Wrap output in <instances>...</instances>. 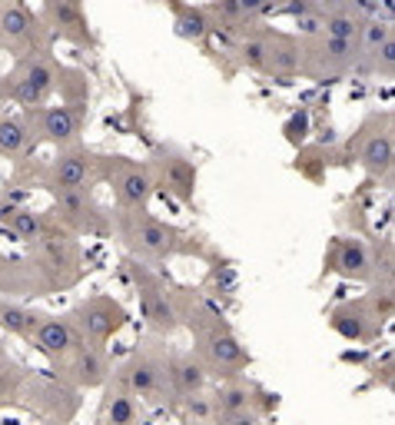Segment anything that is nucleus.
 I'll list each match as a JSON object with an SVG mask.
<instances>
[{"instance_id": "nucleus-1", "label": "nucleus", "mask_w": 395, "mask_h": 425, "mask_svg": "<svg viewBox=\"0 0 395 425\" xmlns=\"http://www.w3.org/2000/svg\"><path fill=\"white\" fill-rule=\"evenodd\" d=\"M50 87H53V70H50L47 63H31V67L24 70V76L17 80V100H24V103H40Z\"/></svg>"}, {"instance_id": "nucleus-2", "label": "nucleus", "mask_w": 395, "mask_h": 425, "mask_svg": "<svg viewBox=\"0 0 395 425\" xmlns=\"http://www.w3.org/2000/svg\"><path fill=\"white\" fill-rule=\"evenodd\" d=\"M133 243L150 253V256H163L169 246H173V229H167L163 223L156 219H140L137 229H133Z\"/></svg>"}, {"instance_id": "nucleus-3", "label": "nucleus", "mask_w": 395, "mask_h": 425, "mask_svg": "<svg viewBox=\"0 0 395 425\" xmlns=\"http://www.w3.org/2000/svg\"><path fill=\"white\" fill-rule=\"evenodd\" d=\"M140 292H143V316L150 319L153 329H163V333L176 329V316H173V309H169L167 296L153 286H143Z\"/></svg>"}, {"instance_id": "nucleus-4", "label": "nucleus", "mask_w": 395, "mask_h": 425, "mask_svg": "<svg viewBox=\"0 0 395 425\" xmlns=\"http://www.w3.org/2000/svg\"><path fill=\"white\" fill-rule=\"evenodd\" d=\"M37 346L50 356H57V352H67L74 346V329L60 322V319H47L37 326Z\"/></svg>"}, {"instance_id": "nucleus-5", "label": "nucleus", "mask_w": 395, "mask_h": 425, "mask_svg": "<svg viewBox=\"0 0 395 425\" xmlns=\"http://www.w3.org/2000/svg\"><path fill=\"white\" fill-rule=\"evenodd\" d=\"M120 322H123V312L117 309V306L96 303V306L87 309V316H83V329H87L90 335H96V339H103V335H110Z\"/></svg>"}, {"instance_id": "nucleus-6", "label": "nucleus", "mask_w": 395, "mask_h": 425, "mask_svg": "<svg viewBox=\"0 0 395 425\" xmlns=\"http://www.w3.org/2000/svg\"><path fill=\"white\" fill-rule=\"evenodd\" d=\"M362 163L369 173H389V167H392V140L389 137H372L365 140L362 147Z\"/></svg>"}, {"instance_id": "nucleus-7", "label": "nucleus", "mask_w": 395, "mask_h": 425, "mask_svg": "<svg viewBox=\"0 0 395 425\" xmlns=\"http://www.w3.org/2000/svg\"><path fill=\"white\" fill-rule=\"evenodd\" d=\"M44 133L50 140H70L76 133V113L70 106H53L44 113Z\"/></svg>"}, {"instance_id": "nucleus-8", "label": "nucleus", "mask_w": 395, "mask_h": 425, "mask_svg": "<svg viewBox=\"0 0 395 425\" xmlns=\"http://www.w3.org/2000/svg\"><path fill=\"white\" fill-rule=\"evenodd\" d=\"M83 180H87V160L80 153H70L57 163V183H60L63 193H76L83 186Z\"/></svg>"}, {"instance_id": "nucleus-9", "label": "nucleus", "mask_w": 395, "mask_h": 425, "mask_svg": "<svg viewBox=\"0 0 395 425\" xmlns=\"http://www.w3.org/2000/svg\"><path fill=\"white\" fill-rule=\"evenodd\" d=\"M335 266H339V273H346V276H365V273H369V256H365V246L355 243V240H346V243L339 246Z\"/></svg>"}, {"instance_id": "nucleus-10", "label": "nucleus", "mask_w": 395, "mask_h": 425, "mask_svg": "<svg viewBox=\"0 0 395 425\" xmlns=\"http://www.w3.org/2000/svg\"><path fill=\"white\" fill-rule=\"evenodd\" d=\"M103 376H107V365L100 359V352L83 349L76 356V382H83V385H100Z\"/></svg>"}, {"instance_id": "nucleus-11", "label": "nucleus", "mask_w": 395, "mask_h": 425, "mask_svg": "<svg viewBox=\"0 0 395 425\" xmlns=\"http://www.w3.org/2000/svg\"><path fill=\"white\" fill-rule=\"evenodd\" d=\"M326 37H333V40H346V44H355L359 40V27H362V20H355L352 14H333L326 17Z\"/></svg>"}, {"instance_id": "nucleus-12", "label": "nucleus", "mask_w": 395, "mask_h": 425, "mask_svg": "<svg viewBox=\"0 0 395 425\" xmlns=\"http://www.w3.org/2000/svg\"><path fill=\"white\" fill-rule=\"evenodd\" d=\"M31 14L24 10V7H3L0 10V31L7 33L10 40H24L27 33H31Z\"/></svg>"}, {"instance_id": "nucleus-13", "label": "nucleus", "mask_w": 395, "mask_h": 425, "mask_svg": "<svg viewBox=\"0 0 395 425\" xmlns=\"http://www.w3.org/2000/svg\"><path fill=\"white\" fill-rule=\"evenodd\" d=\"M120 197H123V203H130V206H143L146 197H150V180H146L140 169H130L120 180Z\"/></svg>"}, {"instance_id": "nucleus-14", "label": "nucleus", "mask_w": 395, "mask_h": 425, "mask_svg": "<svg viewBox=\"0 0 395 425\" xmlns=\"http://www.w3.org/2000/svg\"><path fill=\"white\" fill-rule=\"evenodd\" d=\"M210 356H213L219 365H239L246 359L243 346H239L233 335H213V339H210Z\"/></svg>"}, {"instance_id": "nucleus-15", "label": "nucleus", "mask_w": 395, "mask_h": 425, "mask_svg": "<svg viewBox=\"0 0 395 425\" xmlns=\"http://www.w3.org/2000/svg\"><path fill=\"white\" fill-rule=\"evenodd\" d=\"M0 326L10 329V333H33L40 322L33 312L20 309V306H0Z\"/></svg>"}, {"instance_id": "nucleus-16", "label": "nucleus", "mask_w": 395, "mask_h": 425, "mask_svg": "<svg viewBox=\"0 0 395 425\" xmlns=\"http://www.w3.org/2000/svg\"><path fill=\"white\" fill-rule=\"evenodd\" d=\"M173 382H176V389H180L183 395H193L199 392V385H203V372H199L196 362H176L173 365Z\"/></svg>"}, {"instance_id": "nucleus-17", "label": "nucleus", "mask_w": 395, "mask_h": 425, "mask_svg": "<svg viewBox=\"0 0 395 425\" xmlns=\"http://www.w3.org/2000/svg\"><path fill=\"white\" fill-rule=\"evenodd\" d=\"M359 40H362V47L369 50V53H376L379 47H385L389 40H392V31H389L385 20H369V24L359 27Z\"/></svg>"}, {"instance_id": "nucleus-18", "label": "nucleus", "mask_w": 395, "mask_h": 425, "mask_svg": "<svg viewBox=\"0 0 395 425\" xmlns=\"http://www.w3.org/2000/svg\"><path fill=\"white\" fill-rule=\"evenodd\" d=\"M27 143V130L20 120H0V153H20Z\"/></svg>"}, {"instance_id": "nucleus-19", "label": "nucleus", "mask_w": 395, "mask_h": 425, "mask_svg": "<svg viewBox=\"0 0 395 425\" xmlns=\"http://www.w3.org/2000/svg\"><path fill=\"white\" fill-rule=\"evenodd\" d=\"M126 379H130V385H133L137 392H153V389H156V379H160V372H156V365L153 362H137V365H130Z\"/></svg>"}, {"instance_id": "nucleus-20", "label": "nucleus", "mask_w": 395, "mask_h": 425, "mask_svg": "<svg viewBox=\"0 0 395 425\" xmlns=\"http://www.w3.org/2000/svg\"><path fill=\"white\" fill-rule=\"evenodd\" d=\"M319 53L322 57H329V60H335V63H346V60L355 57V44H346V40H333V37H326Z\"/></svg>"}, {"instance_id": "nucleus-21", "label": "nucleus", "mask_w": 395, "mask_h": 425, "mask_svg": "<svg viewBox=\"0 0 395 425\" xmlns=\"http://www.w3.org/2000/svg\"><path fill=\"white\" fill-rule=\"evenodd\" d=\"M10 226H14L17 236H24V240H33V236L40 233V219H37L33 212H27V210H17L14 216H10Z\"/></svg>"}, {"instance_id": "nucleus-22", "label": "nucleus", "mask_w": 395, "mask_h": 425, "mask_svg": "<svg viewBox=\"0 0 395 425\" xmlns=\"http://www.w3.org/2000/svg\"><path fill=\"white\" fill-rule=\"evenodd\" d=\"M180 33L183 37H203L206 33V20L199 14H193V10H180Z\"/></svg>"}, {"instance_id": "nucleus-23", "label": "nucleus", "mask_w": 395, "mask_h": 425, "mask_svg": "<svg viewBox=\"0 0 395 425\" xmlns=\"http://www.w3.org/2000/svg\"><path fill=\"white\" fill-rule=\"evenodd\" d=\"M110 422L113 425H130L133 422V406H130V399L117 395V399L110 402Z\"/></svg>"}, {"instance_id": "nucleus-24", "label": "nucleus", "mask_w": 395, "mask_h": 425, "mask_svg": "<svg viewBox=\"0 0 395 425\" xmlns=\"http://www.w3.org/2000/svg\"><path fill=\"white\" fill-rule=\"evenodd\" d=\"M243 60L249 63V67H262V70H266V44H262V40H246Z\"/></svg>"}, {"instance_id": "nucleus-25", "label": "nucleus", "mask_w": 395, "mask_h": 425, "mask_svg": "<svg viewBox=\"0 0 395 425\" xmlns=\"http://www.w3.org/2000/svg\"><path fill=\"white\" fill-rule=\"evenodd\" d=\"M53 17H57L60 24H67L70 31H80V27H83V17H80V10H76V7H70V3L53 7Z\"/></svg>"}, {"instance_id": "nucleus-26", "label": "nucleus", "mask_w": 395, "mask_h": 425, "mask_svg": "<svg viewBox=\"0 0 395 425\" xmlns=\"http://www.w3.org/2000/svg\"><path fill=\"white\" fill-rule=\"evenodd\" d=\"M223 409H226V412L246 409V392H229V395H226V402H223Z\"/></svg>"}, {"instance_id": "nucleus-27", "label": "nucleus", "mask_w": 395, "mask_h": 425, "mask_svg": "<svg viewBox=\"0 0 395 425\" xmlns=\"http://www.w3.org/2000/svg\"><path fill=\"white\" fill-rule=\"evenodd\" d=\"M229 425H259L256 419H249V415H233V422Z\"/></svg>"}]
</instances>
